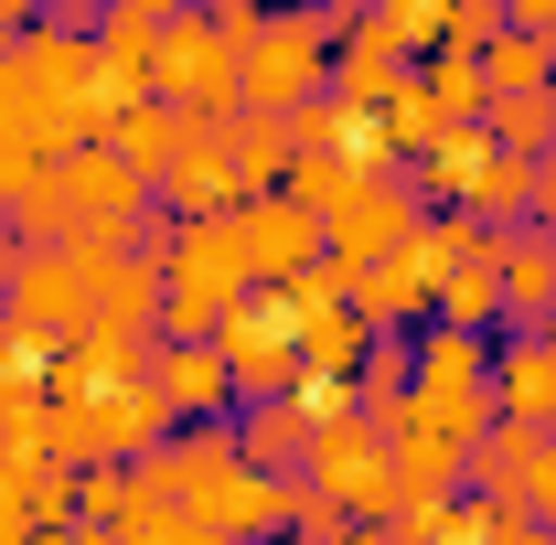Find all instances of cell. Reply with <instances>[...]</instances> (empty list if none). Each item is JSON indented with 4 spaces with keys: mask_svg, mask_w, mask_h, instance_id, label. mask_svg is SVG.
Returning <instances> with one entry per match:
<instances>
[{
    "mask_svg": "<svg viewBox=\"0 0 556 545\" xmlns=\"http://www.w3.org/2000/svg\"><path fill=\"white\" fill-rule=\"evenodd\" d=\"M43 161H54L43 139H33V129H11V118H0V214H11V204H22V193H33V182H43Z\"/></svg>",
    "mask_w": 556,
    "mask_h": 545,
    "instance_id": "83f0119b",
    "label": "cell"
},
{
    "mask_svg": "<svg viewBox=\"0 0 556 545\" xmlns=\"http://www.w3.org/2000/svg\"><path fill=\"white\" fill-rule=\"evenodd\" d=\"M332 545H396V524H386V514H353V524H343Z\"/></svg>",
    "mask_w": 556,
    "mask_h": 545,
    "instance_id": "e575fe53",
    "label": "cell"
},
{
    "mask_svg": "<svg viewBox=\"0 0 556 545\" xmlns=\"http://www.w3.org/2000/svg\"><path fill=\"white\" fill-rule=\"evenodd\" d=\"M22 545H108V524H86V514L75 524H22Z\"/></svg>",
    "mask_w": 556,
    "mask_h": 545,
    "instance_id": "836d02e7",
    "label": "cell"
},
{
    "mask_svg": "<svg viewBox=\"0 0 556 545\" xmlns=\"http://www.w3.org/2000/svg\"><path fill=\"white\" fill-rule=\"evenodd\" d=\"M407 75H417V54L386 33V22H375V11H353L343 43H332V86H321V97H343V107H364V118H375V107H386Z\"/></svg>",
    "mask_w": 556,
    "mask_h": 545,
    "instance_id": "8fae6325",
    "label": "cell"
},
{
    "mask_svg": "<svg viewBox=\"0 0 556 545\" xmlns=\"http://www.w3.org/2000/svg\"><path fill=\"white\" fill-rule=\"evenodd\" d=\"M428 321H460V332H503V278H492V257H460V268L439 278V310Z\"/></svg>",
    "mask_w": 556,
    "mask_h": 545,
    "instance_id": "7402d4cb",
    "label": "cell"
},
{
    "mask_svg": "<svg viewBox=\"0 0 556 545\" xmlns=\"http://www.w3.org/2000/svg\"><path fill=\"white\" fill-rule=\"evenodd\" d=\"M0 545H22V503L11 492H0Z\"/></svg>",
    "mask_w": 556,
    "mask_h": 545,
    "instance_id": "d590c367",
    "label": "cell"
},
{
    "mask_svg": "<svg viewBox=\"0 0 556 545\" xmlns=\"http://www.w3.org/2000/svg\"><path fill=\"white\" fill-rule=\"evenodd\" d=\"M525 225H556V150H535V182H525Z\"/></svg>",
    "mask_w": 556,
    "mask_h": 545,
    "instance_id": "d6a6232c",
    "label": "cell"
},
{
    "mask_svg": "<svg viewBox=\"0 0 556 545\" xmlns=\"http://www.w3.org/2000/svg\"><path fill=\"white\" fill-rule=\"evenodd\" d=\"M43 182H54V204L75 214V236H86V225H129V214L150 204V172H129L108 139H75V150H54V161H43Z\"/></svg>",
    "mask_w": 556,
    "mask_h": 545,
    "instance_id": "30bf717a",
    "label": "cell"
},
{
    "mask_svg": "<svg viewBox=\"0 0 556 545\" xmlns=\"http://www.w3.org/2000/svg\"><path fill=\"white\" fill-rule=\"evenodd\" d=\"M482 129L503 139V150H556V86H492L482 97Z\"/></svg>",
    "mask_w": 556,
    "mask_h": 545,
    "instance_id": "44dd1931",
    "label": "cell"
},
{
    "mask_svg": "<svg viewBox=\"0 0 556 545\" xmlns=\"http://www.w3.org/2000/svg\"><path fill=\"white\" fill-rule=\"evenodd\" d=\"M257 289V246H247V214L214 204V214H182L172 246H161V342H193L214 332L236 300Z\"/></svg>",
    "mask_w": 556,
    "mask_h": 545,
    "instance_id": "7a4b0ae2",
    "label": "cell"
},
{
    "mask_svg": "<svg viewBox=\"0 0 556 545\" xmlns=\"http://www.w3.org/2000/svg\"><path fill=\"white\" fill-rule=\"evenodd\" d=\"M492 278H503V321H546L556 310V225H514L503 236V257H492Z\"/></svg>",
    "mask_w": 556,
    "mask_h": 545,
    "instance_id": "2e32d148",
    "label": "cell"
},
{
    "mask_svg": "<svg viewBox=\"0 0 556 545\" xmlns=\"http://www.w3.org/2000/svg\"><path fill=\"white\" fill-rule=\"evenodd\" d=\"M492 407L556 428V342L546 332H492Z\"/></svg>",
    "mask_w": 556,
    "mask_h": 545,
    "instance_id": "5bb4252c",
    "label": "cell"
},
{
    "mask_svg": "<svg viewBox=\"0 0 556 545\" xmlns=\"http://www.w3.org/2000/svg\"><path fill=\"white\" fill-rule=\"evenodd\" d=\"M150 385H161L182 417H225V407H236V375H225V353H214L204 332H193V342H161V353H150Z\"/></svg>",
    "mask_w": 556,
    "mask_h": 545,
    "instance_id": "d6986e66",
    "label": "cell"
},
{
    "mask_svg": "<svg viewBox=\"0 0 556 545\" xmlns=\"http://www.w3.org/2000/svg\"><path fill=\"white\" fill-rule=\"evenodd\" d=\"M108 268H118V225H86V236H65V246H0V310L54 353L65 332L97 321Z\"/></svg>",
    "mask_w": 556,
    "mask_h": 545,
    "instance_id": "3957f363",
    "label": "cell"
},
{
    "mask_svg": "<svg viewBox=\"0 0 556 545\" xmlns=\"http://www.w3.org/2000/svg\"><path fill=\"white\" fill-rule=\"evenodd\" d=\"M353 0L332 11V0H278L268 33L247 43V65H236V107H268V118H289V107H311L321 86H332V43H343Z\"/></svg>",
    "mask_w": 556,
    "mask_h": 545,
    "instance_id": "277c9868",
    "label": "cell"
},
{
    "mask_svg": "<svg viewBox=\"0 0 556 545\" xmlns=\"http://www.w3.org/2000/svg\"><path fill=\"white\" fill-rule=\"evenodd\" d=\"M0 246H11V214H0Z\"/></svg>",
    "mask_w": 556,
    "mask_h": 545,
    "instance_id": "60d3db41",
    "label": "cell"
},
{
    "mask_svg": "<svg viewBox=\"0 0 556 545\" xmlns=\"http://www.w3.org/2000/svg\"><path fill=\"white\" fill-rule=\"evenodd\" d=\"M343 524H353V503H332L321 481H300V492H289V535H300V545H332Z\"/></svg>",
    "mask_w": 556,
    "mask_h": 545,
    "instance_id": "f546056e",
    "label": "cell"
},
{
    "mask_svg": "<svg viewBox=\"0 0 556 545\" xmlns=\"http://www.w3.org/2000/svg\"><path fill=\"white\" fill-rule=\"evenodd\" d=\"M492 33H503V0H450V33H439V43H450V54H482Z\"/></svg>",
    "mask_w": 556,
    "mask_h": 545,
    "instance_id": "4dcf8cb0",
    "label": "cell"
},
{
    "mask_svg": "<svg viewBox=\"0 0 556 545\" xmlns=\"http://www.w3.org/2000/svg\"><path fill=\"white\" fill-rule=\"evenodd\" d=\"M311 428H321V417L300 407V396H247V417H236V449H247L257 471L300 481V471H311Z\"/></svg>",
    "mask_w": 556,
    "mask_h": 545,
    "instance_id": "e0dca14e",
    "label": "cell"
},
{
    "mask_svg": "<svg viewBox=\"0 0 556 545\" xmlns=\"http://www.w3.org/2000/svg\"><path fill=\"white\" fill-rule=\"evenodd\" d=\"M300 481H321V492L353 503V514H396V460H386V439L364 428V407H343V417L311 428V471Z\"/></svg>",
    "mask_w": 556,
    "mask_h": 545,
    "instance_id": "9c48e42d",
    "label": "cell"
},
{
    "mask_svg": "<svg viewBox=\"0 0 556 545\" xmlns=\"http://www.w3.org/2000/svg\"><path fill=\"white\" fill-rule=\"evenodd\" d=\"M278 182H289V193H300L311 214H332V204L353 193V182H364V161H353V150H300V161H289Z\"/></svg>",
    "mask_w": 556,
    "mask_h": 545,
    "instance_id": "d4e9b609",
    "label": "cell"
},
{
    "mask_svg": "<svg viewBox=\"0 0 556 545\" xmlns=\"http://www.w3.org/2000/svg\"><path fill=\"white\" fill-rule=\"evenodd\" d=\"M353 11H386V0H353Z\"/></svg>",
    "mask_w": 556,
    "mask_h": 545,
    "instance_id": "ab89813d",
    "label": "cell"
},
{
    "mask_svg": "<svg viewBox=\"0 0 556 545\" xmlns=\"http://www.w3.org/2000/svg\"><path fill=\"white\" fill-rule=\"evenodd\" d=\"M11 43H22V22H0V54H11Z\"/></svg>",
    "mask_w": 556,
    "mask_h": 545,
    "instance_id": "8d00e7d4",
    "label": "cell"
},
{
    "mask_svg": "<svg viewBox=\"0 0 556 545\" xmlns=\"http://www.w3.org/2000/svg\"><path fill=\"white\" fill-rule=\"evenodd\" d=\"M182 129H193V118H182L172 97H139V107H118V118H108V150H118L129 172H150V182H161V172H172V150H182Z\"/></svg>",
    "mask_w": 556,
    "mask_h": 545,
    "instance_id": "ffe728a7",
    "label": "cell"
},
{
    "mask_svg": "<svg viewBox=\"0 0 556 545\" xmlns=\"http://www.w3.org/2000/svg\"><path fill=\"white\" fill-rule=\"evenodd\" d=\"M236 65H247V43H225L204 11H172V22H161V75H150V97H172L182 118H225V107H236Z\"/></svg>",
    "mask_w": 556,
    "mask_h": 545,
    "instance_id": "8992f818",
    "label": "cell"
},
{
    "mask_svg": "<svg viewBox=\"0 0 556 545\" xmlns=\"http://www.w3.org/2000/svg\"><path fill=\"white\" fill-rule=\"evenodd\" d=\"M236 214H247V246H257V289L321 257V214L300 204L289 182H268V193H247V204H236Z\"/></svg>",
    "mask_w": 556,
    "mask_h": 545,
    "instance_id": "4fadbf2b",
    "label": "cell"
},
{
    "mask_svg": "<svg viewBox=\"0 0 556 545\" xmlns=\"http://www.w3.org/2000/svg\"><path fill=\"white\" fill-rule=\"evenodd\" d=\"M407 182H417V204H460V214H492V225H525V182H535V161L503 150L482 118H450V129L407 161Z\"/></svg>",
    "mask_w": 556,
    "mask_h": 545,
    "instance_id": "5b68a950",
    "label": "cell"
},
{
    "mask_svg": "<svg viewBox=\"0 0 556 545\" xmlns=\"http://www.w3.org/2000/svg\"><path fill=\"white\" fill-rule=\"evenodd\" d=\"M0 375H43V342L22 332V321H11V310H0Z\"/></svg>",
    "mask_w": 556,
    "mask_h": 545,
    "instance_id": "1f68e13d",
    "label": "cell"
},
{
    "mask_svg": "<svg viewBox=\"0 0 556 545\" xmlns=\"http://www.w3.org/2000/svg\"><path fill=\"white\" fill-rule=\"evenodd\" d=\"M535 545H556V524H535Z\"/></svg>",
    "mask_w": 556,
    "mask_h": 545,
    "instance_id": "74e56055",
    "label": "cell"
},
{
    "mask_svg": "<svg viewBox=\"0 0 556 545\" xmlns=\"http://www.w3.org/2000/svg\"><path fill=\"white\" fill-rule=\"evenodd\" d=\"M375 129H386V150H396V172H407L417 150H428V139L450 129V107H439V97H428V75H407V86H396V97H386V107H375Z\"/></svg>",
    "mask_w": 556,
    "mask_h": 545,
    "instance_id": "603a6c76",
    "label": "cell"
},
{
    "mask_svg": "<svg viewBox=\"0 0 556 545\" xmlns=\"http://www.w3.org/2000/svg\"><path fill=\"white\" fill-rule=\"evenodd\" d=\"M161 193H172L182 214H214V204H236V150H225V118H193V129H182L172 172H161Z\"/></svg>",
    "mask_w": 556,
    "mask_h": 545,
    "instance_id": "ac0fdd59",
    "label": "cell"
},
{
    "mask_svg": "<svg viewBox=\"0 0 556 545\" xmlns=\"http://www.w3.org/2000/svg\"><path fill=\"white\" fill-rule=\"evenodd\" d=\"M546 65H556V43L525 33V22H503V33L482 43V86H546Z\"/></svg>",
    "mask_w": 556,
    "mask_h": 545,
    "instance_id": "cb8c5ba5",
    "label": "cell"
},
{
    "mask_svg": "<svg viewBox=\"0 0 556 545\" xmlns=\"http://www.w3.org/2000/svg\"><path fill=\"white\" fill-rule=\"evenodd\" d=\"M417 214L428 204H417L407 172H364L343 204L321 214V257H332V268H375V257H396V246L417 236Z\"/></svg>",
    "mask_w": 556,
    "mask_h": 545,
    "instance_id": "52a82bcc",
    "label": "cell"
},
{
    "mask_svg": "<svg viewBox=\"0 0 556 545\" xmlns=\"http://www.w3.org/2000/svg\"><path fill=\"white\" fill-rule=\"evenodd\" d=\"M150 75H161V22H139V11H97V107L118 118L150 97ZM108 139V129H97Z\"/></svg>",
    "mask_w": 556,
    "mask_h": 545,
    "instance_id": "7c38bea8",
    "label": "cell"
},
{
    "mask_svg": "<svg viewBox=\"0 0 556 545\" xmlns=\"http://www.w3.org/2000/svg\"><path fill=\"white\" fill-rule=\"evenodd\" d=\"M375 22H386V33H396V43H407L417 65H428V54H439V33H450V0H386V11H375Z\"/></svg>",
    "mask_w": 556,
    "mask_h": 545,
    "instance_id": "f1b7e54d",
    "label": "cell"
},
{
    "mask_svg": "<svg viewBox=\"0 0 556 545\" xmlns=\"http://www.w3.org/2000/svg\"><path fill=\"white\" fill-rule=\"evenodd\" d=\"M546 43H556V33H546ZM546 86H556V65H546Z\"/></svg>",
    "mask_w": 556,
    "mask_h": 545,
    "instance_id": "b9f144b4",
    "label": "cell"
},
{
    "mask_svg": "<svg viewBox=\"0 0 556 545\" xmlns=\"http://www.w3.org/2000/svg\"><path fill=\"white\" fill-rule=\"evenodd\" d=\"M0 118L33 129L43 150L97 139L108 129V107H97V33H75V22H22V43L0 54Z\"/></svg>",
    "mask_w": 556,
    "mask_h": 545,
    "instance_id": "6da1fadb",
    "label": "cell"
},
{
    "mask_svg": "<svg viewBox=\"0 0 556 545\" xmlns=\"http://www.w3.org/2000/svg\"><path fill=\"white\" fill-rule=\"evenodd\" d=\"M417 75H428V97H439L450 118H482V97H492V86H482V54H450V43H439Z\"/></svg>",
    "mask_w": 556,
    "mask_h": 545,
    "instance_id": "4316f807",
    "label": "cell"
},
{
    "mask_svg": "<svg viewBox=\"0 0 556 545\" xmlns=\"http://www.w3.org/2000/svg\"><path fill=\"white\" fill-rule=\"evenodd\" d=\"M108 545H225V535H204L182 503H139V514H118V524H108Z\"/></svg>",
    "mask_w": 556,
    "mask_h": 545,
    "instance_id": "484cf974",
    "label": "cell"
},
{
    "mask_svg": "<svg viewBox=\"0 0 556 545\" xmlns=\"http://www.w3.org/2000/svg\"><path fill=\"white\" fill-rule=\"evenodd\" d=\"M417 385L407 396H471V385H492V332H460V321H417Z\"/></svg>",
    "mask_w": 556,
    "mask_h": 545,
    "instance_id": "9a60e30c",
    "label": "cell"
},
{
    "mask_svg": "<svg viewBox=\"0 0 556 545\" xmlns=\"http://www.w3.org/2000/svg\"><path fill=\"white\" fill-rule=\"evenodd\" d=\"M535 332H546V342H556V310H546V321H535Z\"/></svg>",
    "mask_w": 556,
    "mask_h": 545,
    "instance_id": "f35d334b",
    "label": "cell"
},
{
    "mask_svg": "<svg viewBox=\"0 0 556 545\" xmlns=\"http://www.w3.org/2000/svg\"><path fill=\"white\" fill-rule=\"evenodd\" d=\"M204 342L225 353V375H236V407H247V396H289V385H300V332H289V310H278L268 289H247Z\"/></svg>",
    "mask_w": 556,
    "mask_h": 545,
    "instance_id": "ba28073f",
    "label": "cell"
}]
</instances>
